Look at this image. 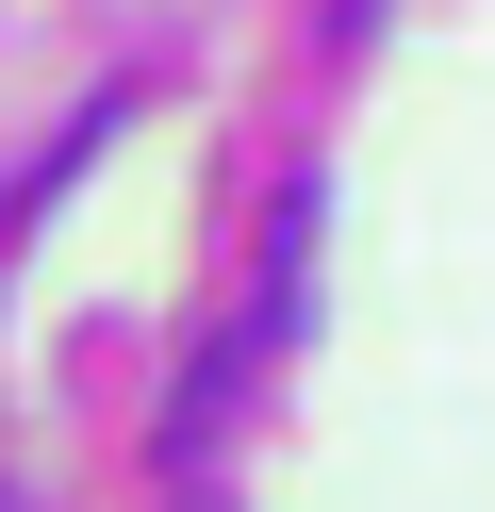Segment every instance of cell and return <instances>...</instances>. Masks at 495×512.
<instances>
[{
	"label": "cell",
	"instance_id": "cell-1",
	"mask_svg": "<svg viewBox=\"0 0 495 512\" xmlns=\"http://www.w3.org/2000/svg\"><path fill=\"white\" fill-rule=\"evenodd\" d=\"M0 512H33V496H17V479H0Z\"/></svg>",
	"mask_w": 495,
	"mask_h": 512
}]
</instances>
